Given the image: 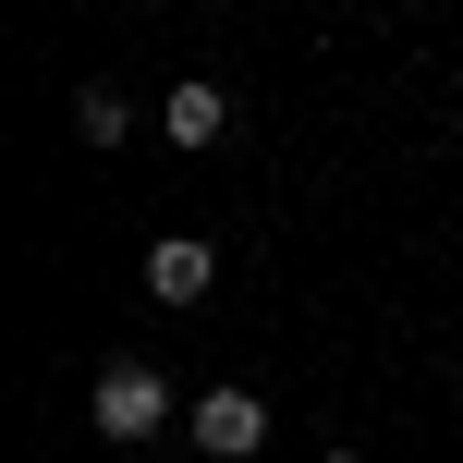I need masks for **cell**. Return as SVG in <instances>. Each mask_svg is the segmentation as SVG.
Instances as JSON below:
<instances>
[{"label":"cell","instance_id":"8992f818","mask_svg":"<svg viewBox=\"0 0 463 463\" xmlns=\"http://www.w3.org/2000/svg\"><path fill=\"white\" fill-rule=\"evenodd\" d=\"M317 463H354V451H317Z\"/></svg>","mask_w":463,"mask_h":463},{"label":"cell","instance_id":"277c9868","mask_svg":"<svg viewBox=\"0 0 463 463\" xmlns=\"http://www.w3.org/2000/svg\"><path fill=\"white\" fill-rule=\"evenodd\" d=\"M220 122H232V98L208 73H184V86H171V146H220Z\"/></svg>","mask_w":463,"mask_h":463},{"label":"cell","instance_id":"7a4b0ae2","mask_svg":"<svg viewBox=\"0 0 463 463\" xmlns=\"http://www.w3.org/2000/svg\"><path fill=\"white\" fill-rule=\"evenodd\" d=\"M256 439H269V402H256V391H208V402H195V451L244 463Z\"/></svg>","mask_w":463,"mask_h":463},{"label":"cell","instance_id":"3957f363","mask_svg":"<svg viewBox=\"0 0 463 463\" xmlns=\"http://www.w3.org/2000/svg\"><path fill=\"white\" fill-rule=\"evenodd\" d=\"M208 280H220V256L195 244V232H159V244H146V293H159V305H195Z\"/></svg>","mask_w":463,"mask_h":463},{"label":"cell","instance_id":"6da1fadb","mask_svg":"<svg viewBox=\"0 0 463 463\" xmlns=\"http://www.w3.org/2000/svg\"><path fill=\"white\" fill-rule=\"evenodd\" d=\"M159 427H171L159 366H98V439H159Z\"/></svg>","mask_w":463,"mask_h":463},{"label":"cell","instance_id":"5b68a950","mask_svg":"<svg viewBox=\"0 0 463 463\" xmlns=\"http://www.w3.org/2000/svg\"><path fill=\"white\" fill-rule=\"evenodd\" d=\"M73 122H86V146H122V98H110V86L73 98Z\"/></svg>","mask_w":463,"mask_h":463}]
</instances>
